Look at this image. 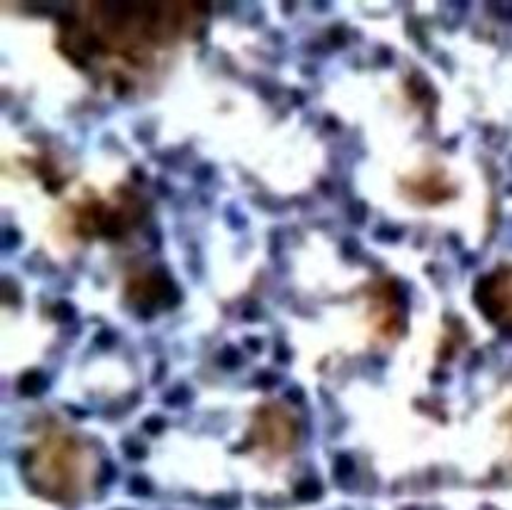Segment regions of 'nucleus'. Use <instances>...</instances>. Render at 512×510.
<instances>
[{
  "label": "nucleus",
  "mask_w": 512,
  "mask_h": 510,
  "mask_svg": "<svg viewBox=\"0 0 512 510\" xmlns=\"http://www.w3.org/2000/svg\"><path fill=\"white\" fill-rule=\"evenodd\" d=\"M480 300L488 315L503 323H512V270H503L493 280H488Z\"/></svg>",
  "instance_id": "nucleus-3"
},
{
  "label": "nucleus",
  "mask_w": 512,
  "mask_h": 510,
  "mask_svg": "<svg viewBox=\"0 0 512 510\" xmlns=\"http://www.w3.org/2000/svg\"><path fill=\"white\" fill-rule=\"evenodd\" d=\"M195 5H85L70 28L68 43L83 55L128 68L153 60L195 28Z\"/></svg>",
  "instance_id": "nucleus-1"
},
{
  "label": "nucleus",
  "mask_w": 512,
  "mask_h": 510,
  "mask_svg": "<svg viewBox=\"0 0 512 510\" xmlns=\"http://www.w3.org/2000/svg\"><path fill=\"white\" fill-rule=\"evenodd\" d=\"M28 468L38 488L55 498H70L83 488L88 460L73 435L55 428L33 445Z\"/></svg>",
  "instance_id": "nucleus-2"
}]
</instances>
